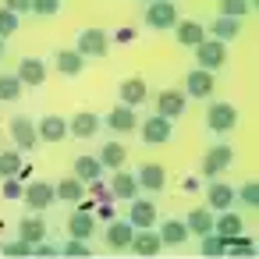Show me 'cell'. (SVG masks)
<instances>
[{
	"instance_id": "13",
	"label": "cell",
	"mask_w": 259,
	"mask_h": 259,
	"mask_svg": "<svg viewBox=\"0 0 259 259\" xmlns=\"http://www.w3.org/2000/svg\"><path fill=\"white\" fill-rule=\"evenodd\" d=\"M11 142L25 153V149H36V142H39V135H36V121L29 117V114H18V117H11Z\"/></svg>"
},
{
	"instance_id": "7",
	"label": "cell",
	"mask_w": 259,
	"mask_h": 259,
	"mask_svg": "<svg viewBox=\"0 0 259 259\" xmlns=\"http://www.w3.org/2000/svg\"><path fill=\"white\" fill-rule=\"evenodd\" d=\"M22 202L29 206V213H43V209H50V206L57 202L54 185H50V181H29L25 192H22Z\"/></svg>"
},
{
	"instance_id": "18",
	"label": "cell",
	"mask_w": 259,
	"mask_h": 259,
	"mask_svg": "<svg viewBox=\"0 0 259 259\" xmlns=\"http://www.w3.org/2000/svg\"><path fill=\"white\" fill-rule=\"evenodd\" d=\"M135 255H156L160 248H163V241H160V234H156V227H135V238H132V245H128Z\"/></svg>"
},
{
	"instance_id": "41",
	"label": "cell",
	"mask_w": 259,
	"mask_h": 259,
	"mask_svg": "<svg viewBox=\"0 0 259 259\" xmlns=\"http://www.w3.org/2000/svg\"><path fill=\"white\" fill-rule=\"evenodd\" d=\"M227 252H234V255H252V252H255V245H252V238L234 234V238H227Z\"/></svg>"
},
{
	"instance_id": "42",
	"label": "cell",
	"mask_w": 259,
	"mask_h": 259,
	"mask_svg": "<svg viewBox=\"0 0 259 259\" xmlns=\"http://www.w3.org/2000/svg\"><path fill=\"white\" fill-rule=\"evenodd\" d=\"M0 252H4V255H29L32 245H29L25 238H15V241H8V245H0Z\"/></svg>"
},
{
	"instance_id": "16",
	"label": "cell",
	"mask_w": 259,
	"mask_h": 259,
	"mask_svg": "<svg viewBox=\"0 0 259 259\" xmlns=\"http://www.w3.org/2000/svg\"><path fill=\"white\" fill-rule=\"evenodd\" d=\"M110 195H114V202H128V199H135L139 195V181H135V174H128L124 167H117L114 174H110Z\"/></svg>"
},
{
	"instance_id": "22",
	"label": "cell",
	"mask_w": 259,
	"mask_h": 259,
	"mask_svg": "<svg viewBox=\"0 0 259 259\" xmlns=\"http://www.w3.org/2000/svg\"><path fill=\"white\" fill-rule=\"evenodd\" d=\"M18 238H25L29 245L47 241V220H43V213H25L18 220Z\"/></svg>"
},
{
	"instance_id": "30",
	"label": "cell",
	"mask_w": 259,
	"mask_h": 259,
	"mask_svg": "<svg viewBox=\"0 0 259 259\" xmlns=\"http://www.w3.org/2000/svg\"><path fill=\"white\" fill-rule=\"evenodd\" d=\"M68 234H71V238H82V241H85V238H93V234H96V217H93V213L75 209V213L68 217Z\"/></svg>"
},
{
	"instance_id": "46",
	"label": "cell",
	"mask_w": 259,
	"mask_h": 259,
	"mask_svg": "<svg viewBox=\"0 0 259 259\" xmlns=\"http://www.w3.org/2000/svg\"><path fill=\"white\" fill-rule=\"evenodd\" d=\"M114 202H100V220H114Z\"/></svg>"
},
{
	"instance_id": "5",
	"label": "cell",
	"mask_w": 259,
	"mask_h": 259,
	"mask_svg": "<svg viewBox=\"0 0 259 259\" xmlns=\"http://www.w3.org/2000/svg\"><path fill=\"white\" fill-rule=\"evenodd\" d=\"M192 50H195V61H199L195 68H206V71L217 75V71L227 64V43H220V39H213V36H206V39H202L199 47H192Z\"/></svg>"
},
{
	"instance_id": "43",
	"label": "cell",
	"mask_w": 259,
	"mask_h": 259,
	"mask_svg": "<svg viewBox=\"0 0 259 259\" xmlns=\"http://www.w3.org/2000/svg\"><path fill=\"white\" fill-rule=\"evenodd\" d=\"M61 252H64V255H89V245H85L82 238H71V234H68V241L61 245Z\"/></svg>"
},
{
	"instance_id": "28",
	"label": "cell",
	"mask_w": 259,
	"mask_h": 259,
	"mask_svg": "<svg viewBox=\"0 0 259 259\" xmlns=\"http://www.w3.org/2000/svg\"><path fill=\"white\" fill-rule=\"evenodd\" d=\"M174 39H178L181 47H199V43L206 39V25H202V22H192V18H188V22H178V25H174Z\"/></svg>"
},
{
	"instance_id": "1",
	"label": "cell",
	"mask_w": 259,
	"mask_h": 259,
	"mask_svg": "<svg viewBox=\"0 0 259 259\" xmlns=\"http://www.w3.org/2000/svg\"><path fill=\"white\" fill-rule=\"evenodd\" d=\"M139 18H142L146 29H153V32H167V29L178 25V4H174V0H142Z\"/></svg>"
},
{
	"instance_id": "4",
	"label": "cell",
	"mask_w": 259,
	"mask_h": 259,
	"mask_svg": "<svg viewBox=\"0 0 259 259\" xmlns=\"http://www.w3.org/2000/svg\"><path fill=\"white\" fill-rule=\"evenodd\" d=\"M231 163H234V146H231V142H217V146H209V149L202 153V160H199V174L217 178V174H224Z\"/></svg>"
},
{
	"instance_id": "39",
	"label": "cell",
	"mask_w": 259,
	"mask_h": 259,
	"mask_svg": "<svg viewBox=\"0 0 259 259\" xmlns=\"http://www.w3.org/2000/svg\"><path fill=\"white\" fill-rule=\"evenodd\" d=\"M18 25H22V18H18L15 11H8V8H0V39H8V36H15V32H18Z\"/></svg>"
},
{
	"instance_id": "10",
	"label": "cell",
	"mask_w": 259,
	"mask_h": 259,
	"mask_svg": "<svg viewBox=\"0 0 259 259\" xmlns=\"http://www.w3.org/2000/svg\"><path fill=\"white\" fill-rule=\"evenodd\" d=\"M185 110H188V96H185L181 89H163V93L156 96V114H160V117L178 121V117H185Z\"/></svg>"
},
{
	"instance_id": "24",
	"label": "cell",
	"mask_w": 259,
	"mask_h": 259,
	"mask_svg": "<svg viewBox=\"0 0 259 259\" xmlns=\"http://www.w3.org/2000/svg\"><path fill=\"white\" fill-rule=\"evenodd\" d=\"M238 32H241V18H227V15H217V18L209 22V29H206V36H213V39H220V43L238 39Z\"/></svg>"
},
{
	"instance_id": "25",
	"label": "cell",
	"mask_w": 259,
	"mask_h": 259,
	"mask_svg": "<svg viewBox=\"0 0 259 259\" xmlns=\"http://www.w3.org/2000/svg\"><path fill=\"white\" fill-rule=\"evenodd\" d=\"M54 68H57L64 78H78L82 68H85V57H82L78 50H57V54H54Z\"/></svg>"
},
{
	"instance_id": "26",
	"label": "cell",
	"mask_w": 259,
	"mask_h": 259,
	"mask_svg": "<svg viewBox=\"0 0 259 259\" xmlns=\"http://www.w3.org/2000/svg\"><path fill=\"white\" fill-rule=\"evenodd\" d=\"M117 93H121V103H128V107H139V103L149 100V85H146V78H124V82L117 85Z\"/></svg>"
},
{
	"instance_id": "44",
	"label": "cell",
	"mask_w": 259,
	"mask_h": 259,
	"mask_svg": "<svg viewBox=\"0 0 259 259\" xmlns=\"http://www.w3.org/2000/svg\"><path fill=\"white\" fill-rule=\"evenodd\" d=\"M135 36H139V32H135L132 25H121L117 32H110V43H117V47H124V43H132Z\"/></svg>"
},
{
	"instance_id": "40",
	"label": "cell",
	"mask_w": 259,
	"mask_h": 259,
	"mask_svg": "<svg viewBox=\"0 0 259 259\" xmlns=\"http://www.w3.org/2000/svg\"><path fill=\"white\" fill-rule=\"evenodd\" d=\"M22 192H25V185H22L18 178H0V195H4L8 202H18Z\"/></svg>"
},
{
	"instance_id": "45",
	"label": "cell",
	"mask_w": 259,
	"mask_h": 259,
	"mask_svg": "<svg viewBox=\"0 0 259 259\" xmlns=\"http://www.w3.org/2000/svg\"><path fill=\"white\" fill-rule=\"evenodd\" d=\"M29 4H32V0H4V8H8V11H15L18 18L29 11Z\"/></svg>"
},
{
	"instance_id": "20",
	"label": "cell",
	"mask_w": 259,
	"mask_h": 259,
	"mask_svg": "<svg viewBox=\"0 0 259 259\" xmlns=\"http://www.w3.org/2000/svg\"><path fill=\"white\" fill-rule=\"evenodd\" d=\"M206 202H209V209L213 213H220V209H231L234 206V188L227 185V181H209L206 185Z\"/></svg>"
},
{
	"instance_id": "37",
	"label": "cell",
	"mask_w": 259,
	"mask_h": 259,
	"mask_svg": "<svg viewBox=\"0 0 259 259\" xmlns=\"http://www.w3.org/2000/svg\"><path fill=\"white\" fill-rule=\"evenodd\" d=\"M217 8H220V15H227V18H245V15L252 11V0H217Z\"/></svg>"
},
{
	"instance_id": "33",
	"label": "cell",
	"mask_w": 259,
	"mask_h": 259,
	"mask_svg": "<svg viewBox=\"0 0 259 259\" xmlns=\"http://www.w3.org/2000/svg\"><path fill=\"white\" fill-rule=\"evenodd\" d=\"M22 93H25V85L15 71H0V103H15V100H22Z\"/></svg>"
},
{
	"instance_id": "47",
	"label": "cell",
	"mask_w": 259,
	"mask_h": 259,
	"mask_svg": "<svg viewBox=\"0 0 259 259\" xmlns=\"http://www.w3.org/2000/svg\"><path fill=\"white\" fill-rule=\"evenodd\" d=\"M0 61H4V39H0Z\"/></svg>"
},
{
	"instance_id": "14",
	"label": "cell",
	"mask_w": 259,
	"mask_h": 259,
	"mask_svg": "<svg viewBox=\"0 0 259 259\" xmlns=\"http://www.w3.org/2000/svg\"><path fill=\"white\" fill-rule=\"evenodd\" d=\"M128 220L135 227H156V202H153V195L128 199Z\"/></svg>"
},
{
	"instance_id": "29",
	"label": "cell",
	"mask_w": 259,
	"mask_h": 259,
	"mask_svg": "<svg viewBox=\"0 0 259 259\" xmlns=\"http://www.w3.org/2000/svg\"><path fill=\"white\" fill-rule=\"evenodd\" d=\"M54 195H57V202H78L85 195V181H78L75 174H68V178H61L54 185Z\"/></svg>"
},
{
	"instance_id": "32",
	"label": "cell",
	"mask_w": 259,
	"mask_h": 259,
	"mask_svg": "<svg viewBox=\"0 0 259 259\" xmlns=\"http://www.w3.org/2000/svg\"><path fill=\"white\" fill-rule=\"evenodd\" d=\"M185 227H188V234H206V231H213V209H209V206H195V209L185 217Z\"/></svg>"
},
{
	"instance_id": "17",
	"label": "cell",
	"mask_w": 259,
	"mask_h": 259,
	"mask_svg": "<svg viewBox=\"0 0 259 259\" xmlns=\"http://www.w3.org/2000/svg\"><path fill=\"white\" fill-rule=\"evenodd\" d=\"M100 128H103V117L93 114V110H82L68 121V135H75V139H93Z\"/></svg>"
},
{
	"instance_id": "35",
	"label": "cell",
	"mask_w": 259,
	"mask_h": 259,
	"mask_svg": "<svg viewBox=\"0 0 259 259\" xmlns=\"http://www.w3.org/2000/svg\"><path fill=\"white\" fill-rule=\"evenodd\" d=\"M22 170V149H0V178H15Z\"/></svg>"
},
{
	"instance_id": "8",
	"label": "cell",
	"mask_w": 259,
	"mask_h": 259,
	"mask_svg": "<svg viewBox=\"0 0 259 259\" xmlns=\"http://www.w3.org/2000/svg\"><path fill=\"white\" fill-rule=\"evenodd\" d=\"M213 89H217L213 71H206V68H192V71L185 75V96H188V100H209Z\"/></svg>"
},
{
	"instance_id": "12",
	"label": "cell",
	"mask_w": 259,
	"mask_h": 259,
	"mask_svg": "<svg viewBox=\"0 0 259 259\" xmlns=\"http://www.w3.org/2000/svg\"><path fill=\"white\" fill-rule=\"evenodd\" d=\"M103 124L110 128V132H117V135H132L135 128H139V114H135V107H128V103H117L107 117H103Z\"/></svg>"
},
{
	"instance_id": "15",
	"label": "cell",
	"mask_w": 259,
	"mask_h": 259,
	"mask_svg": "<svg viewBox=\"0 0 259 259\" xmlns=\"http://www.w3.org/2000/svg\"><path fill=\"white\" fill-rule=\"evenodd\" d=\"M132 238H135V224H132V220H107V231H103L107 248L124 252V248L132 245Z\"/></svg>"
},
{
	"instance_id": "23",
	"label": "cell",
	"mask_w": 259,
	"mask_h": 259,
	"mask_svg": "<svg viewBox=\"0 0 259 259\" xmlns=\"http://www.w3.org/2000/svg\"><path fill=\"white\" fill-rule=\"evenodd\" d=\"M103 163H100V156H93V153H82V156H75V163H71V174L78 178V181H96V178H103Z\"/></svg>"
},
{
	"instance_id": "38",
	"label": "cell",
	"mask_w": 259,
	"mask_h": 259,
	"mask_svg": "<svg viewBox=\"0 0 259 259\" xmlns=\"http://www.w3.org/2000/svg\"><path fill=\"white\" fill-rule=\"evenodd\" d=\"M61 8H64V0H32V4H29V11L36 18H54Z\"/></svg>"
},
{
	"instance_id": "19",
	"label": "cell",
	"mask_w": 259,
	"mask_h": 259,
	"mask_svg": "<svg viewBox=\"0 0 259 259\" xmlns=\"http://www.w3.org/2000/svg\"><path fill=\"white\" fill-rule=\"evenodd\" d=\"M36 135H39L43 142H61V139H68V117H61V114H47V117H39Z\"/></svg>"
},
{
	"instance_id": "21",
	"label": "cell",
	"mask_w": 259,
	"mask_h": 259,
	"mask_svg": "<svg viewBox=\"0 0 259 259\" xmlns=\"http://www.w3.org/2000/svg\"><path fill=\"white\" fill-rule=\"evenodd\" d=\"M213 231L227 241V238H234V234H241V231H245V220H241V213L231 206V209H220V213L213 217Z\"/></svg>"
},
{
	"instance_id": "27",
	"label": "cell",
	"mask_w": 259,
	"mask_h": 259,
	"mask_svg": "<svg viewBox=\"0 0 259 259\" xmlns=\"http://www.w3.org/2000/svg\"><path fill=\"white\" fill-rule=\"evenodd\" d=\"M156 234H160V241H163L167 248H178V245H185V241H188V227H185V220H178V217L163 220Z\"/></svg>"
},
{
	"instance_id": "3",
	"label": "cell",
	"mask_w": 259,
	"mask_h": 259,
	"mask_svg": "<svg viewBox=\"0 0 259 259\" xmlns=\"http://www.w3.org/2000/svg\"><path fill=\"white\" fill-rule=\"evenodd\" d=\"M206 128L217 132V135H231L238 128V107L234 103H224V100L209 103L206 107Z\"/></svg>"
},
{
	"instance_id": "34",
	"label": "cell",
	"mask_w": 259,
	"mask_h": 259,
	"mask_svg": "<svg viewBox=\"0 0 259 259\" xmlns=\"http://www.w3.org/2000/svg\"><path fill=\"white\" fill-rule=\"evenodd\" d=\"M199 252H202V255H209V259H217V255H224V252H227V241H224L217 231H206V234H199Z\"/></svg>"
},
{
	"instance_id": "6",
	"label": "cell",
	"mask_w": 259,
	"mask_h": 259,
	"mask_svg": "<svg viewBox=\"0 0 259 259\" xmlns=\"http://www.w3.org/2000/svg\"><path fill=\"white\" fill-rule=\"evenodd\" d=\"M170 124H174V121H167V117L153 114V117H142L135 132H139L142 146H163V142H170Z\"/></svg>"
},
{
	"instance_id": "2",
	"label": "cell",
	"mask_w": 259,
	"mask_h": 259,
	"mask_svg": "<svg viewBox=\"0 0 259 259\" xmlns=\"http://www.w3.org/2000/svg\"><path fill=\"white\" fill-rule=\"evenodd\" d=\"M75 50L85 61H103L110 54V32H103V29H82L78 39H75Z\"/></svg>"
},
{
	"instance_id": "31",
	"label": "cell",
	"mask_w": 259,
	"mask_h": 259,
	"mask_svg": "<svg viewBox=\"0 0 259 259\" xmlns=\"http://www.w3.org/2000/svg\"><path fill=\"white\" fill-rule=\"evenodd\" d=\"M100 163H103L107 170H117V167L128 163V149H124L121 142H103V146H100Z\"/></svg>"
},
{
	"instance_id": "9",
	"label": "cell",
	"mask_w": 259,
	"mask_h": 259,
	"mask_svg": "<svg viewBox=\"0 0 259 259\" xmlns=\"http://www.w3.org/2000/svg\"><path fill=\"white\" fill-rule=\"evenodd\" d=\"M47 71H50V64H47L43 57H22L15 75L22 78V85H25V89H39V85L47 82Z\"/></svg>"
},
{
	"instance_id": "36",
	"label": "cell",
	"mask_w": 259,
	"mask_h": 259,
	"mask_svg": "<svg viewBox=\"0 0 259 259\" xmlns=\"http://www.w3.org/2000/svg\"><path fill=\"white\" fill-rule=\"evenodd\" d=\"M234 202L245 206V209H255V206H259V185H255V181L238 185V188H234Z\"/></svg>"
},
{
	"instance_id": "11",
	"label": "cell",
	"mask_w": 259,
	"mask_h": 259,
	"mask_svg": "<svg viewBox=\"0 0 259 259\" xmlns=\"http://www.w3.org/2000/svg\"><path fill=\"white\" fill-rule=\"evenodd\" d=\"M135 181H139V192L160 195V192L167 188V170H163L160 163H142V167L135 170Z\"/></svg>"
}]
</instances>
